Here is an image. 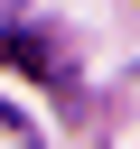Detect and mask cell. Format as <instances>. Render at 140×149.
Returning <instances> with one entry per match:
<instances>
[{
  "instance_id": "obj_1",
  "label": "cell",
  "mask_w": 140,
  "mask_h": 149,
  "mask_svg": "<svg viewBox=\"0 0 140 149\" xmlns=\"http://www.w3.org/2000/svg\"><path fill=\"white\" fill-rule=\"evenodd\" d=\"M0 47H9V65H19V74H37V84H47V74H56V56H47V47H37V37H28V28H9V37H0Z\"/></svg>"
}]
</instances>
